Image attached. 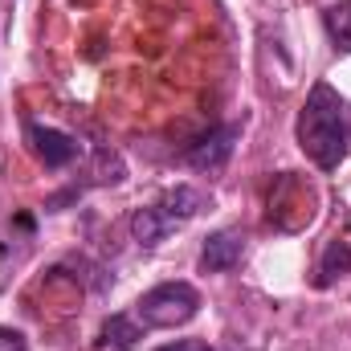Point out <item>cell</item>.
<instances>
[{"instance_id":"8992f818","label":"cell","mask_w":351,"mask_h":351,"mask_svg":"<svg viewBox=\"0 0 351 351\" xmlns=\"http://www.w3.org/2000/svg\"><path fill=\"white\" fill-rule=\"evenodd\" d=\"M180 225H176L172 217L160 208V204H152V208H139L135 217H131V237L143 245V250H152V245H160L168 233H176Z\"/></svg>"},{"instance_id":"ba28073f","label":"cell","mask_w":351,"mask_h":351,"mask_svg":"<svg viewBox=\"0 0 351 351\" xmlns=\"http://www.w3.org/2000/svg\"><path fill=\"white\" fill-rule=\"evenodd\" d=\"M160 208L172 217L176 225H184V221H192V217L204 208V192H200V188H192V184H176L172 192L160 200Z\"/></svg>"},{"instance_id":"7c38bea8","label":"cell","mask_w":351,"mask_h":351,"mask_svg":"<svg viewBox=\"0 0 351 351\" xmlns=\"http://www.w3.org/2000/svg\"><path fill=\"white\" fill-rule=\"evenodd\" d=\"M204 343H196V339H176V343H164V348H156V351H200Z\"/></svg>"},{"instance_id":"8fae6325","label":"cell","mask_w":351,"mask_h":351,"mask_svg":"<svg viewBox=\"0 0 351 351\" xmlns=\"http://www.w3.org/2000/svg\"><path fill=\"white\" fill-rule=\"evenodd\" d=\"M0 351H29V339L16 327H0Z\"/></svg>"},{"instance_id":"5b68a950","label":"cell","mask_w":351,"mask_h":351,"mask_svg":"<svg viewBox=\"0 0 351 351\" xmlns=\"http://www.w3.org/2000/svg\"><path fill=\"white\" fill-rule=\"evenodd\" d=\"M241 258H245V233L241 229H217L213 237H204L200 269L204 274H229Z\"/></svg>"},{"instance_id":"30bf717a","label":"cell","mask_w":351,"mask_h":351,"mask_svg":"<svg viewBox=\"0 0 351 351\" xmlns=\"http://www.w3.org/2000/svg\"><path fill=\"white\" fill-rule=\"evenodd\" d=\"M343 274H351V241L348 237H331V245L323 254V282L343 278Z\"/></svg>"},{"instance_id":"277c9868","label":"cell","mask_w":351,"mask_h":351,"mask_svg":"<svg viewBox=\"0 0 351 351\" xmlns=\"http://www.w3.org/2000/svg\"><path fill=\"white\" fill-rule=\"evenodd\" d=\"M29 143H33L37 160H41L49 172L70 168V164L78 160V152H82V143H78L74 135H66V131H58V127H41V123H29Z\"/></svg>"},{"instance_id":"6da1fadb","label":"cell","mask_w":351,"mask_h":351,"mask_svg":"<svg viewBox=\"0 0 351 351\" xmlns=\"http://www.w3.org/2000/svg\"><path fill=\"white\" fill-rule=\"evenodd\" d=\"M294 135H298L302 156L315 168L335 172L351 156V106L327 82H315L306 102H302V110H298Z\"/></svg>"},{"instance_id":"52a82bcc","label":"cell","mask_w":351,"mask_h":351,"mask_svg":"<svg viewBox=\"0 0 351 351\" xmlns=\"http://www.w3.org/2000/svg\"><path fill=\"white\" fill-rule=\"evenodd\" d=\"M143 339L139 323L127 319V315H110L102 327H98V339H94V351H135Z\"/></svg>"},{"instance_id":"3957f363","label":"cell","mask_w":351,"mask_h":351,"mask_svg":"<svg viewBox=\"0 0 351 351\" xmlns=\"http://www.w3.org/2000/svg\"><path fill=\"white\" fill-rule=\"evenodd\" d=\"M237 139H241V127H237V123L213 127L208 135H200L196 143H188L180 160H184L188 168H196V172H221V168L229 164V156H233Z\"/></svg>"},{"instance_id":"4fadbf2b","label":"cell","mask_w":351,"mask_h":351,"mask_svg":"<svg viewBox=\"0 0 351 351\" xmlns=\"http://www.w3.org/2000/svg\"><path fill=\"white\" fill-rule=\"evenodd\" d=\"M200 351H213V348H200Z\"/></svg>"},{"instance_id":"7a4b0ae2","label":"cell","mask_w":351,"mask_h":351,"mask_svg":"<svg viewBox=\"0 0 351 351\" xmlns=\"http://www.w3.org/2000/svg\"><path fill=\"white\" fill-rule=\"evenodd\" d=\"M135 311H139L143 327L172 331V327H184L200 315V290L192 282H160L135 302Z\"/></svg>"},{"instance_id":"9c48e42d","label":"cell","mask_w":351,"mask_h":351,"mask_svg":"<svg viewBox=\"0 0 351 351\" xmlns=\"http://www.w3.org/2000/svg\"><path fill=\"white\" fill-rule=\"evenodd\" d=\"M323 29H327L335 49L351 53V0H335L323 8Z\"/></svg>"}]
</instances>
